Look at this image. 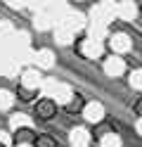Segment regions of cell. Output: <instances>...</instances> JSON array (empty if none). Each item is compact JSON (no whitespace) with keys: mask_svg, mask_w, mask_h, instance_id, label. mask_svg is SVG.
I'll return each mask as SVG.
<instances>
[{"mask_svg":"<svg viewBox=\"0 0 142 147\" xmlns=\"http://www.w3.org/2000/svg\"><path fill=\"white\" fill-rule=\"evenodd\" d=\"M83 109H85V97H83L81 93H73V95H71V100L64 105V112L69 114V116H76V114H81Z\"/></svg>","mask_w":142,"mask_h":147,"instance_id":"3957f363","label":"cell"},{"mask_svg":"<svg viewBox=\"0 0 142 147\" xmlns=\"http://www.w3.org/2000/svg\"><path fill=\"white\" fill-rule=\"evenodd\" d=\"M33 147H57V140L50 135V133H40L36 138V142H33Z\"/></svg>","mask_w":142,"mask_h":147,"instance_id":"5b68a950","label":"cell"},{"mask_svg":"<svg viewBox=\"0 0 142 147\" xmlns=\"http://www.w3.org/2000/svg\"><path fill=\"white\" fill-rule=\"evenodd\" d=\"M36 138L38 135L33 133V128H17L14 135H12V142H14V147H19V145H33Z\"/></svg>","mask_w":142,"mask_h":147,"instance_id":"7a4b0ae2","label":"cell"},{"mask_svg":"<svg viewBox=\"0 0 142 147\" xmlns=\"http://www.w3.org/2000/svg\"><path fill=\"white\" fill-rule=\"evenodd\" d=\"M36 97H38V88L17 86V100H19V102H33Z\"/></svg>","mask_w":142,"mask_h":147,"instance_id":"277c9868","label":"cell"},{"mask_svg":"<svg viewBox=\"0 0 142 147\" xmlns=\"http://www.w3.org/2000/svg\"><path fill=\"white\" fill-rule=\"evenodd\" d=\"M55 114H57V102L52 97H40L36 102V116L40 121H52Z\"/></svg>","mask_w":142,"mask_h":147,"instance_id":"6da1fadb","label":"cell"},{"mask_svg":"<svg viewBox=\"0 0 142 147\" xmlns=\"http://www.w3.org/2000/svg\"><path fill=\"white\" fill-rule=\"evenodd\" d=\"M137 7H140V10H142V0H140V3H137Z\"/></svg>","mask_w":142,"mask_h":147,"instance_id":"52a82bcc","label":"cell"},{"mask_svg":"<svg viewBox=\"0 0 142 147\" xmlns=\"http://www.w3.org/2000/svg\"><path fill=\"white\" fill-rule=\"evenodd\" d=\"M133 112H135L137 116H142V97L135 100V105H133Z\"/></svg>","mask_w":142,"mask_h":147,"instance_id":"8992f818","label":"cell"},{"mask_svg":"<svg viewBox=\"0 0 142 147\" xmlns=\"http://www.w3.org/2000/svg\"><path fill=\"white\" fill-rule=\"evenodd\" d=\"M0 147H7V145H3V142H0Z\"/></svg>","mask_w":142,"mask_h":147,"instance_id":"ba28073f","label":"cell"}]
</instances>
